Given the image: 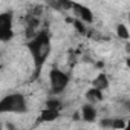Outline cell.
I'll return each mask as SVG.
<instances>
[{
  "label": "cell",
  "mask_w": 130,
  "mask_h": 130,
  "mask_svg": "<svg viewBox=\"0 0 130 130\" xmlns=\"http://www.w3.org/2000/svg\"><path fill=\"white\" fill-rule=\"evenodd\" d=\"M32 60H34V77L32 80H37L41 74V69L44 66V63L47 61L49 55H51V34L47 29H41L38 34H35L32 38H29V41L26 43Z\"/></svg>",
  "instance_id": "cell-1"
},
{
  "label": "cell",
  "mask_w": 130,
  "mask_h": 130,
  "mask_svg": "<svg viewBox=\"0 0 130 130\" xmlns=\"http://www.w3.org/2000/svg\"><path fill=\"white\" fill-rule=\"evenodd\" d=\"M28 101L22 93H9L0 100V115L3 113H26Z\"/></svg>",
  "instance_id": "cell-2"
},
{
  "label": "cell",
  "mask_w": 130,
  "mask_h": 130,
  "mask_svg": "<svg viewBox=\"0 0 130 130\" xmlns=\"http://www.w3.org/2000/svg\"><path fill=\"white\" fill-rule=\"evenodd\" d=\"M71 81L69 74L63 72L58 68H52L49 72V83H51V93L52 95H60L66 90L68 84Z\"/></svg>",
  "instance_id": "cell-3"
},
{
  "label": "cell",
  "mask_w": 130,
  "mask_h": 130,
  "mask_svg": "<svg viewBox=\"0 0 130 130\" xmlns=\"http://www.w3.org/2000/svg\"><path fill=\"white\" fill-rule=\"evenodd\" d=\"M14 14L12 11L0 12V41H9L14 38Z\"/></svg>",
  "instance_id": "cell-4"
},
{
  "label": "cell",
  "mask_w": 130,
  "mask_h": 130,
  "mask_svg": "<svg viewBox=\"0 0 130 130\" xmlns=\"http://www.w3.org/2000/svg\"><path fill=\"white\" fill-rule=\"evenodd\" d=\"M72 11L75 12L78 22H81V23H87V25L93 23V12H92L86 5H81V3H75V2H74V5H72Z\"/></svg>",
  "instance_id": "cell-5"
},
{
  "label": "cell",
  "mask_w": 130,
  "mask_h": 130,
  "mask_svg": "<svg viewBox=\"0 0 130 130\" xmlns=\"http://www.w3.org/2000/svg\"><path fill=\"white\" fill-rule=\"evenodd\" d=\"M100 125L107 130H122L127 127V119L124 118H104L100 121Z\"/></svg>",
  "instance_id": "cell-6"
},
{
  "label": "cell",
  "mask_w": 130,
  "mask_h": 130,
  "mask_svg": "<svg viewBox=\"0 0 130 130\" xmlns=\"http://www.w3.org/2000/svg\"><path fill=\"white\" fill-rule=\"evenodd\" d=\"M60 116V110H52V109H43L40 116L37 118V124H43V122H52Z\"/></svg>",
  "instance_id": "cell-7"
},
{
  "label": "cell",
  "mask_w": 130,
  "mask_h": 130,
  "mask_svg": "<svg viewBox=\"0 0 130 130\" xmlns=\"http://www.w3.org/2000/svg\"><path fill=\"white\" fill-rule=\"evenodd\" d=\"M96 115H98V110L95 109V106H92V104L87 103V104H84L81 107V118H83V121L93 122L96 119Z\"/></svg>",
  "instance_id": "cell-8"
},
{
  "label": "cell",
  "mask_w": 130,
  "mask_h": 130,
  "mask_svg": "<svg viewBox=\"0 0 130 130\" xmlns=\"http://www.w3.org/2000/svg\"><path fill=\"white\" fill-rule=\"evenodd\" d=\"M109 86H110V81H109V78H107L106 74H98L93 78V81H92V87L93 89H98L101 92L106 90V89H109Z\"/></svg>",
  "instance_id": "cell-9"
},
{
  "label": "cell",
  "mask_w": 130,
  "mask_h": 130,
  "mask_svg": "<svg viewBox=\"0 0 130 130\" xmlns=\"http://www.w3.org/2000/svg\"><path fill=\"white\" fill-rule=\"evenodd\" d=\"M103 92L101 90H98V89H93V87H90L87 92H86V100L89 101V104H95V103H100V101H103Z\"/></svg>",
  "instance_id": "cell-10"
},
{
  "label": "cell",
  "mask_w": 130,
  "mask_h": 130,
  "mask_svg": "<svg viewBox=\"0 0 130 130\" xmlns=\"http://www.w3.org/2000/svg\"><path fill=\"white\" fill-rule=\"evenodd\" d=\"M44 107H46V109H52V110H60V112H61L63 104H61L60 100H57V98H51V100H47V101L44 103Z\"/></svg>",
  "instance_id": "cell-11"
},
{
  "label": "cell",
  "mask_w": 130,
  "mask_h": 130,
  "mask_svg": "<svg viewBox=\"0 0 130 130\" xmlns=\"http://www.w3.org/2000/svg\"><path fill=\"white\" fill-rule=\"evenodd\" d=\"M116 34H118V37L119 38H122V40H128V29H127V26L125 25H122V23H119L118 26H116Z\"/></svg>",
  "instance_id": "cell-12"
},
{
  "label": "cell",
  "mask_w": 130,
  "mask_h": 130,
  "mask_svg": "<svg viewBox=\"0 0 130 130\" xmlns=\"http://www.w3.org/2000/svg\"><path fill=\"white\" fill-rule=\"evenodd\" d=\"M74 25H75V28L81 32V34H86V28H84V25L81 23V22H78V20H74Z\"/></svg>",
  "instance_id": "cell-13"
},
{
  "label": "cell",
  "mask_w": 130,
  "mask_h": 130,
  "mask_svg": "<svg viewBox=\"0 0 130 130\" xmlns=\"http://www.w3.org/2000/svg\"><path fill=\"white\" fill-rule=\"evenodd\" d=\"M122 130H128V127H125V128H122Z\"/></svg>",
  "instance_id": "cell-14"
}]
</instances>
